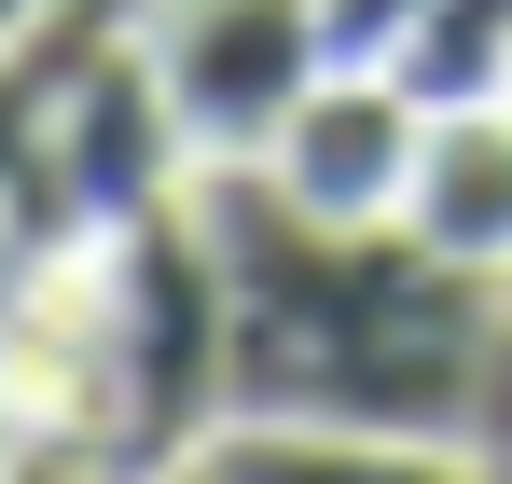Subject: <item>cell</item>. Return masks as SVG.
Masks as SVG:
<instances>
[{"mask_svg": "<svg viewBox=\"0 0 512 484\" xmlns=\"http://www.w3.org/2000/svg\"><path fill=\"white\" fill-rule=\"evenodd\" d=\"M208 236L236 277V415L291 429H429L471 443L499 374V277L416 222H319L263 166H208Z\"/></svg>", "mask_w": 512, "mask_h": 484, "instance_id": "obj_1", "label": "cell"}, {"mask_svg": "<svg viewBox=\"0 0 512 484\" xmlns=\"http://www.w3.org/2000/svg\"><path fill=\"white\" fill-rule=\"evenodd\" d=\"M236 415V277L208 194L14 277V429H70L111 484H167Z\"/></svg>", "mask_w": 512, "mask_h": 484, "instance_id": "obj_2", "label": "cell"}, {"mask_svg": "<svg viewBox=\"0 0 512 484\" xmlns=\"http://www.w3.org/2000/svg\"><path fill=\"white\" fill-rule=\"evenodd\" d=\"M194 180H208V166H194V125H180L153 42L125 28L70 97L14 111V277H28V263H84L97 236L180 208Z\"/></svg>", "mask_w": 512, "mask_h": 484, "instance_id": "obj_3", "label": "cell"}, {"mask_svg": "<svg viewBox=\"0 0 512 484\" xmlns=\"http://www.w3.org/2000/svg\"><path fill=\"white\" fill-rule=\"evenodd\" d=\"M139 42L194 125V166H263L305 83L333 70L319 0H139Z\"/></svg>", "mask_w": 512, "mask_h": 484, "instance_id": "obj_4", "label": "cell"}, {"mask_svg": "<svg viewBox=\"0 0 512 484\" xmlns=\"http://www.w3.org/2000/svg\"><path fill=\"white\" fill-rule=\"evenodd\" d=\"M416 153H429V97L402 70H346L333 56V70L305 83V111L277 125L263 180H277L291 208H319V222H402Z\"/></svg>", "mask_w": 512, "mask_h": 484, "instance_id": "obj_5", "label": "cell"}, {"mask_svg": "<svg viewBox=\"0 0 512 484\" xmlns=\"http://www.w3.org/2000/svg\"><path fill=\"white\" fill-rule=\"evenodd\" d=\"M208 471H222V484H512V457L485 471L471 443H429V429H291V415H222Z\"/></svg>", "mask_w": 512, "mask_h": 484, "instance_id": "obj_6", "label": "cell"}, {"mask_svg": "<svg viewBox=\"0 0 512 484\" xmlns=\"http://www.w3.org/2000/svg\"><path fill=\"white\" fill-rule=\"evenodd\" d=\"M443 263L471 277H512V97H471V111H429V153H416V194H402Z\"/></svg>", "mask_w": 512, "mask_h": 484, "instance_id": "obj_7", "label": "cell"}, {"mask_svg": "<svg viewBox=\"0 0 512 484\" xmlns=\"http://www.w3.org/2000/svg\"><path fill=\"white\" fill-rule=\"evenodd\" d=\"M402 83L429 111H471V97H512V0H429L416 42H402Z\"/></svg>", "mask_w": 512, "mask_h": 484, "instance_id": "obj_8", "label": "cell"}, {"mask_svg": "<svg viewBox=\"0 0 512 484\" xmlns=\"http://www.w3.org/2000/svg\"><path fill=\"white\" fill-rule=\"evenodd\" d=\"M125 28H139V0H56V14H28V28H0V97H14V111H42V97H70V83L97 70V56H111V42H125Z\"/></svg>", "mask_w": 512, "mask_h": 484, "instance_id": "obj_9", "label": "cell"}, {"mask_svg": "<svg viewBox=\"0 0 512 484\" xmlns=\"http://www.w3.org/2000/svg\"><path fill=\"white\" fill-rule=\"evenodd\" d=\"M416 14H429V0H319V28H333V56H346V70H402Z\"/></svg>", "mask_w": 512, "mask_h": 484, "instance_id": "obj_10", "label": "cell"}, {"mask_svg": "<svg viewBox=\"0 0 512 484\" xmlns=\"http://www.w3.org/2000/svg\"><path fill=\"white\" fill-rule=\"evenodd\" d=\"M485 443L512 457V277H499V374H485Z\"/></svg>", "mask_w": 512, "mask_h": 484, "instance_id": "obj_11", "label": "cell"}, {"mask_svg": "<svg viewBox=\"0 0 512 484\" xmlns=\"http://www.w3.org/2000/svg\"><path fill=\"white\" fill-rule=\"evenodd\" d=\"M28 14H56V0H0V28H28Z\"/></svg>", "mask_w": 512, "mask_h": 484, "instance_id": "obj_12", "label": "cell"}, {"mask_svg": "<svg viewBox=\"0 0 512 484\" xmlns=\"http://www.w3.org/2000/svg\"><path fill=\"white\" fill-rule=\"evenodd\" d=\"M167 484H222V471H208V457H194V471H167Z\"/></svg>", "mask_w": 512, "mask_h": 484, "instance_id": "obj_13", "label": "cell"}]
</instances>
